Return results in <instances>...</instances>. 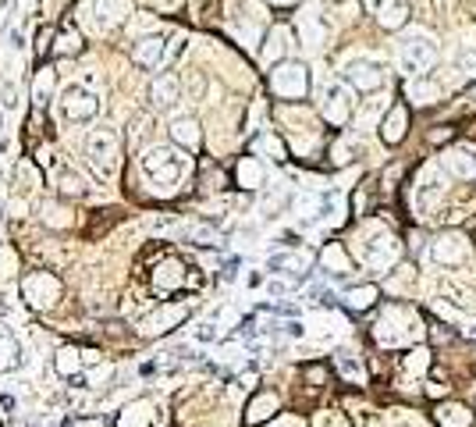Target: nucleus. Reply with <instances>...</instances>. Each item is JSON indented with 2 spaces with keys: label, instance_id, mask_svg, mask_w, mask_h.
I'll list each match as a JSON object with an SVG mask.
<instances>
[{
  "label": "nucleus",
  "instance_id": "nucleus-21",
  "mask_svg": "<svg viewBox=\"0 0 476 427\" xmlns=\"http://www.w3.org/2000/svg\"><path fill=\"white\" fill-rule=\"evenodd\" d=\"M373 11H377V18H380V26H384V29H402V26H405V18H409L405 0H380V4H377Z\"/></svg>",
  "mask_w": 476,
  "mask_h": 427
},
{
  "label": "nucleus",
  "instance_id": "nucleus-17",
  "mask_svg": "<svg viewBox=\"0 0 476 427\" xmlns=\"http://www.w3.org/2000/svg\"><path fill=\"white\" fill-rule=\"evenodd\" d=\"M405 128H409V111H405V104H395L391 114H387L384 125H380V139H384L387 146H398V143L405 139Z\"/></svg>",
  "mask_w": 476,
  "mask_h": 427
},
{
  "label": "nucleus",
  "instance_id": "nucleus-13",
  "mask_svg": "<svg viewBox=\"0 0 476 427\" xmlns=\"http://www.w3.org/2000/svg\"><path fill=\"white\" fill-rule=\"evenodd\" d=\"M164 57H167V40H164V36H139L135 47H132V61H135L139 68H146V72L160 68Z\"/></svg>",
  "mask_w": 476,
  "mask_h": 427
},
{
  "label": "nucleus",
  "instance_id": "nucleus-9",
  "mask_svg": "<svg viewBox=\"0 0 476 427\" xmlns=\"http://www.w3.org/2000/svg\"><path fill=\"white\" fill-rule=\"evenodd\" d=\"M398 253H402V246L395 243V235H391L387 228L366 232V239H363V260H366L373 271H387V267L398 260Z\"/></svg>",
  "mask_w": 476,
  "mask_h": 427
},
{
  "label": "nucleus",
  "instance_id": "nucleus-22",
  "mask_svg": "<svg viewBox=\"0 0 476 427\" xmlns=\"http://www.w3.org/2000/svg\"><path fill=\"white\" fill-rule=\"evenodd\" d=\"M22 367V345L11 331H0V374Z\"/></svg>",
  "mask_w": 476,
  "mask_h": 427
},
{
  "label": "nucleus",
  "instance_id": "nucleus-45",
  "mask_svg": "<svg viewBox=\"0 0 476 427\" xmlns=\"http://www.w3.org/2000/svg\"><path fill=\"white\" fill-rule=\"evenodd\" d=\"M348 153H352V146H348V143H338V146H334V160H338V164H345V160H348Z\"/></svg>",
  "mask_w": 476,
  "mask_h": 427
},
{
  "label": "nucleus",
  "instance_id": "nucleus-10",
  "mask_svg": "<svg viewBox=\"0 0 476 427\" xmlns=\"http://www.w3.org/2000/svg\"><path fill=\"white\" fill-rule=\"evenodd\" d=\"M341 79H345L352 89H359V93H373V89H380V86L387 82V72H384V65L373 61V57H352V61L345 65Z\"/></svg>",
  "mask_w": 476,
  "mask_h": 427
},
{
  "label": "nucleus",
  "instance_id": "nucleus-11",
  "mask_svg": "<svg viewBox=\"0 0 476 427\" xmlns=\"http://www.w3.org/2000/svg\"><path fill=\"white\" fill-rule=\"evenodd\" d=\"M320 114H324L327 125L341 128V125L352 118V100H348V93H345L341 86H327L324 96H320Z\"/></svg>",
  "mask_w": 476,
  "mask_h": 427
},
{
  "label": "nucleus",
  "instance_id": "nucleus-20",
  "mask_svg": "<svg viewBox=\"0 0 476 427\" xmlns=\"http://www.w3.org/2000/svg\"><path fill=\"white\" fill-rule=\"evenodd\" d=\"M54 185L61 196H86V178L79 171H72L68 164H57L54 167Z\"/></svg>",
  "mask_w": 476,
  "mask_h": 427
},
{
  "label": "nucleus",
  "instance_id": "nucleus-40",
  "mask_svg": "<svg viewBox=\"0 0 476 427\" xmlns=\"http://www.w3.org/2000/svg\"><path fill=\"white\" fill-rule=\"evenodd\" d=\"M82 353V367H96L103 356H100V349H79Z\"/></svg>",
  "mask_w": 476,
  "mask_h": 427
},
{
  "label": "nucleus",
  "instance_id": "nucleus-39",
  "mask_svg": "<svg viewBox=\"0 0 476 427\" xmlns=\"http://www.w3.org/2000/svg\"><path fill=\"white\" fill-rule=\"evenodd\" d=\"M405 367H409V370H412V374H419V370H423V367H426V353H423V349H416V353H412V360H409V363H405Z\"/></svg>",
  "mask_w": 476,
  "mask_h": 427
},
{
  "label": "nucleus",
  "instance_id": "nucleus-35",
  "mask_svg": "<svg viewBox=\"0 0 476 427\" xmlns=\"http://www.w3.org/2000/svg\"><path fill=\"white\" fill-rule=\"evenodd\" d=\"M149 128H153V118H149V114L135 118V121H132V128H128V139H132V146H139V139H146V135H149Z\"/></svg>",
  "mask_w": 476,
  "mask_h": 427
},
{
  "label": "nucleus",
  "instance_id": "nucleus-26",
  "mask_svg": "<svg viewBox=\"0 0 476 427\" xmlns=\"http://www.w3.org/2000/svg\"><path fill=\"white\" fill-rule=\"evenodd\" d=\"M238 185H242V189H260L264 185V164L256 157H242V160H238Z\"/></svg>",
  "mask_w": 476,
  "mask_h": 427
},
{
  "label": "nucleus",
  "instance_id": "nucleus-51",
  "mask_svg": "<svg viewBox=\"0 0 476 427\" xmlns=\"http://www.w3.org/2000/svg\"><path fill=\"white\" fill-rule=\"evenodd\" d=\"M380 4V0H363V8H377Z\"/></svg>",
  "mask_w": 476,
  "mask_h": 427
},
{
  "label": "nucleus",
  "instance_id": "nucleus-31",
  "mask_svg": "<svg viewBox=\"0 0 476 427\" xmlns=\"http://www.w3.org/2000/svg\"><path fill=\"white\" fill-rule=\"evenodd\" d=\"M15 178H18V189H26V192H36V189L43 185V174H40V167H36L33 160H18Z\"/></svg>",
  "mask_w": 476,
  "mask_h": 427
},
{
  "label": "nucleus",
  "instance_id": "nucleus-16",
  "mask_svg": "<svg viewBox=\"0 0 476 427\" xmlns=\"http://www.w3.org/2000/svg\"><path fill=\"white\" fill-rule=\"evenodd\" d=\"M167 132H171V139H174L181 150H199V146H203V128H199V121L188 118V114L174 118Z\"/></svg>",
  "mask_w": 476,
  "mask_h": 427
},
{
  "label": "nucleus",
  "instance_id": "nucleus-41",
  "mask_svg": "<svg viewBox=\"0 0 476 427\" xmlns=\"http://www.w3.org/2000/svg\"><path fill=\"white\" fill-rule=\"evenodd\" d=\"M306 377H310L313 384H327V370H324V367H306Z\"/></svg>",
  "mask_w": 476,
  "mask_h": 427
},
{
  "label": "nucleus",
  "instance_id": "nucleus-2",
  "mask_svg": "<svg viewBox=\"0 0 476 427\" xmlns=\"http://www.w3.org/2000/svg\"><path fill=\"white\" fill-rule=\"evenodd\" d=\"M86 164L93 167V174L100 182H110L118 174L121 164V139L114 128H93L86 135Z\"/></svg>",
  "mask_w": 476,
  "mask_h": 427
},
{
  "label": "nucleus",
  "instance_id": "nucleus-1",
  "mask_svg": "<svg viewBox=\"0 0 476 427\" xmlns=\"http://www.w3.org/2000/svg\"><path fill=\"white\" fill-rule=\"evenodd\" d=\"M142 174L157 192H171L188 174V157L174 146H149L142 153Z\"/></svg>",
  "mask_w": 476,
  "mask_h": 427
},
{
  "label": "nucleus",
  "instance_id": "nucleus-25",
  "mask_svg": "<svg viewBox=\"0 0 476 427\" xmlns=\"http://www.w3.org/2000/svg\"><path fill=\"white\" fill-rule=\"evenodd\" d=\"M437 427H472V413L458 402H448L437 409Z\"/></svg>",
  "mask_w": 476,
  "mask_h": 427
},
{
  "label": "nucleus",
  "instance_id": "nucleus-37",
  "mask_svg": "<svg viewBox=\"0 0 476 427\" xmlns=\"http://www.w3.org/2000/svg\"><path fill=\"white\" fill-rule=\"evenodd\" d=\"M50 43H54V29L43 26L40 36H36V57H47V54H50Z\"/></svg>",
  "mask_w": 476,
  "mask_h": 427
},
{
  "label": "nucleus",
  "instance_id": "nucleus-34",
  "mask_svg": "<svg viewBox=\"0 0 476 427\" xmlns=\"http://www.w3.org/2000/svg\"><path fill=\"white\" fill-rule=\"evenodd\" d=\"M324 264H331L334 274H345V271H348V260H345L341 246H327V250H324Z\"/></svg>",
  "mask_w": 476,
  "mask_h": 427
},
{
  "label": "nucleus",
  "instance_id": "nucleus-46",
  "mask_svg": "<svg viewBox=\"0 0 476 427\" xmlns=\"http://www.w3.org/2000/svg\"><path fill=\"white\" fill-rule=\"evenodd\" d=\"M199 338H203V342H210V338H217V331H213V324H206V328L199 331Z\"/></svg>",
  "mask_w": 476,
  "mask_h": 427
},
{
  "label": "nucleus",
  "instance_id": "nucleus-8",
  "mask_svg": "<svg viewBox=\"0 0 476 427\" xmlns=\"http://www.w3.org/2000/svg\"><path fill=\"white\" fill-rule=\"evenodd\" d=\"M61 114L72 121V125H86L100 114V96L86 86H68L61 93Z\"/></svg>",
  "mask_w": 476,
  "mask_h": 427
},
{
  "label": "nucleus",
  "instance_id": "nucleus-44",
  "mask_svg": "<svg viewBox=\"0 0 476 427\" xmlns=\"http://www.w3.org/2000/svg\"><path fill=\"white\" fill-rule=\"evenodd\" d=\"M341 370H345L348 377H356V381L363 377V370H359V363H356V360H345V356H341Z\"/></svg>",
  "mask_w": 476,
  "mask_h": 427
},
{
  "label": "nucleus",
  "instance_id": "nucleus-53",
  "mask_svg": "<svg viewBox=\"0 0 476 427\" xmlns=\"http://www.w3.org/2000/svg\"><path fill=\"white\" fill-rule=\"evenodd\" d=\"M0 128H4V121H0Z\"/></svg>",
  "mask_w": 476,
  "mask_h": 427
},
{
  "label": "nucleus",
  "instance_id": "nucleus-33",
  "mask_svg": "<svg viewBox=\"0 0 476 427\" xmlns=\"http://www.w3.org/2000/svg\"><path fill=\"white\" fill-rule=\"evenodd\" d=\"M377 296H380L377 285H359V289L348 292V306H352V310H370V306L377 303Z\"/></svg>",
  "mask_w": 476,
  "mask_h": 427
},
{
  "label": "nucleus",
  "instance_id": "nucleus-43",
  "mask_svg": "<svg viewBox=\"0 0 476 427\" xmlns=\"http://www.w3.org/2000/svg\"><path fill=\"white\" fill-rule=\"evenodd\" d=\"M188 89H192V100H199V96H203V75H199V72H192V79H188Z\"/></svg>",
  "mask_w": 476,
  "mask_h": 427
},
{
  "label": "nucleus",
  "instance_id": "nucleus-12",
  "mask_svg": "<svg viewBox=\"0 0 476 427\" xmlns=\"http://www.w3.org/2000/svg\"><path fill=\"white\" fill-rule=\"evenodd\" d=\"M185 317H188V306H181V303H174V306H160V310H153L149 317H142L139 331H142L146 338H157V335H164V331L178 328Z\"/></svg>",
  "mask_w": 476,
  "mask_h": 427
},
{
  "label": "nucleus",
  "instance_id": "nucleus-50",
  "mask_svg": "<svg viewBox=\"0 0 476 427\" xmlns=\"http://www.w3.org/2000/svg\"><path fill=\"white\" fill-rule=\"evenodd\" d=\"M274 427H299L295 420H281V423H274Z\"/></svg>",
  "mask_w": 476,
  "mask_h": 427
},
{
  "label": "nucleus",
  "instance_id": "nucleus-30",
  "mask_svg": "<svg viewBox=\"0 0 476 427\" xmlns=\"http://www.w3.org/2000/svg\"><path fill=\"white\" fill-rule=\"evenodd\" d=\"M444 164H448V171H455L458 178H472V174H476V164H472V153H469V150H451V153L444 157Z\"/></svg>",
  "mask_w": 476,
  "mask_h": 427
},
{
  "label": "nucleus",
  "instance_id": "nucleus-38",
  "mask_svg": "<svg viewBox=\"0 0 476 427\" xmlns=\"http://www.w3.org/2000/svg\"><path fill=\"white\" fill-rule=\"evenodd\" d=\"M256 150H271L274 160H285V146H281L274 135H260V139H256Z\"/></svg>",
  "mask_w": 476,
  "mask_h": 427
},
{
  "label": "nucleus",
  "instance_id": "nucleus-27",
  "mask_svg": "<svg viewBox=\"0 0 476 427\" xmlns=\"http://www.w3.org/2000/svg\"><path fill=\"white\" fill-rule=\"evenodd\" d=\"M54 50H57V57H79V54H82V33H79L75 26H64V29L57 33Z\"/></svg>",
  "mask_w": 476,
  "mask_h": 427
},
{
  "label": "nucleus",
  "instance_id": "nucleus-42",
  "mask_svg": "<svg viewBox=\"0 0 476 427\" xmlns=\"http://www.w3.org/2000/svg\"><path fill=\"white\" fill-rule=\"evenodd\" d=\"M36 8H40V0H18V15H22V18L36 15Z\"/></svg>",
  "mask_w": 476,
  "mask_h": 427
},
{
  "label": "nucleus",
  "instance_id": "nucleus-29",
  "mask_svg": "<svg viewBox=\"0 0 476 427\" xmlns=\"http://www.w3.org/2000/svg\"><path fill=\"white\" fill-rule=\"evenodd\" d=\"M288 40H292V36H288V29H274V33L267 36V47H264V61H267V65H278V61L288 54Z\"/></svg>",
  "mask_w": 476,
  "mask_h": 427
},
{
  "label": "nucleus",
  "instance_id": "nucleus-15",
  "mask_svg": "<svg viewBox=\"0 0 476 427\" xmlns=\"http://www.w3.org/2000/svg\"><path fill=\"white\" fill-rule=\"evenodd\" d=\"M465 253H469V239H462V235H441V239H434V246H430V257H434L437 264H444V267L462 264Z\"/></svg>",
  "mask_w": 476,
  "mask_h": 427
},
{
  "label": "nucleus",
  "instance_id": "nucleus-6",
  "mask_svg": "<svg viewBox=\"0 0 476 427\" xmlns=\"http://www.w3.org/2000/svg\"><path fill=\"white\" fill-rule=\"evenodd\" d=\"M271 93L281 100H306L310 93V72L299 61H278L271 72Z\"/></svg>",
  "mask_w": 476,
  "mask_h": 427
},
{
  "label": "nucleus",
  "instance_id": "nucleus-7",
  "mask_svg": "<svg viewBox=\"0 0 476 427\" xmlns=\"http://www.w3.org/2000/svg\"><path fill=\"white\" fill-rule=\"evenodd\" d=\"M22 296L33 310H50L61 299V282L50 271H29L22 278Z\"/></svg>",
  "mask_w": 476,
  "mask_h": 427
},
{
  "label": "nucleus",
  "instance_id": "nucleus-49",
  "mask_svg": "<svg viewBox=\"0 0 476 427\" xmlns=\"http://www.w3.org/2000/svg\"><path fill=\"white\" fill-rule=\"evenodd\" d=\"M444 139H451V132H448V128H441V132H434V143H444Z\"/></svg>",
  "mask_w": 476,
  "mask_h": 427
},
{
  "label": "nucleus",
  "instance_id": "nucleus-4",
  "mask_svg": "<svg viewBox=\"0 0 476 427\" xmlns=\"http://www.w3.org/2000/svg\"><path fill=\"white\" fill-rule=\"evenodd\" d=\"M132 15V0H82V22L93 33H110Z\"/></svg>",
  "mask_w": 476,
  "mask_h": 427
},
{
  "label": "nucleus",
  "instance_id": "nucleus-24",
  "mask_svg": "<svg viewBox=\"0 0 476 427\" xmlns=\"http://www.w3.org/2000/svg\"><path fill=\"white\" fill-rule=\"evenodd\" d=\"M40 221H43L47 228H68V225H72V214H68L64 203L43 199V203H40Z\"/></svg>",
  "mask_w": 476,
  "mask_h": 427
},
{
  "label": "nucleus",
  "instance_id": "nucleus-47",
  "mask_svg": "<svg viewBox=\"0 0 476 427\" xmlns=\"http://www.w3.org/2000/svg\"><path fill=\"white\" fill-rule=\"evenodd\" d=\"M153 4H157V8H178L181 0H153Z\"/></svg>",
  "mask_w": 476,
  "mask_h": 427
},
{
  "label": "nucleus",
  "instance_id": "nucleus-18",
  "mask_svg": "<svg viewBox=\"0 0 476 427\" xmlns=\"http://www.w3.org/2000/svg\"><path fill=\"white\" fill-rule=\"evenodd\" d=\"M278 406H281V399L274 395V392H260L253 402H249V409H246V427H256V423H264V420H271L274 413H278Z\"/></svg>",
  "mask_w": 476,
  "mask_h": 427
},
{
  "label": "nucleus",
  "instance_id": "nucleus-32",
  "mask_svg": "<svg viewBox=\"0 0 476 427\" xmlns=\"http://www.w3.org/2000/svg\"><path fill=\"white\" fill-rule=\"evenodd\" d=\"M271 267L274 271H306L310 267V253H274Z\"/></svg>",
  "mask_w": 476,
  "mask_h": 427
},
{
  "label": "nucleus",
  "instance_id": "nucleus-36",
  "mask_svg": "<svg viewBox=\"0 0 476 427\" xmlns=\"http://www.w3.org/2000/svg\"><path fill=\"white\" fill-rule=\"evenodd\" d=\"M0 107H4V111L18 107V86H11V82H0Z\"/></svg>",
  "mask_w": 476,
  "mask_h": 427
},
{
  "label": "nucleus",
  "instance_id": "nucleus-3",
  "mask_svg": "<svg viewBox=\"0 0 476 427\" xmlns=\"http://www.w3.org/2000/svg\"><path fill=\"white\" fill-rule=\"evenodd\" d=\"M419 335V321L405 306H384L380 321L373 324V338L380 345H405Z\"/></svg>",
  "mask_w": 476,
  "mask_h": 427
},
{
  "label": "nucleus",
  "instance_id": "nucleus-19",
  "mask_svg": "<svg viewBox=\"0 0 476 427\" xmlns=\"http://www.w3.org/2000/svg\"><path fill=\"white\" fill-rule=\"evenodd\" d=\"M153 285H157L160 292L181 289V285H185V264H181V260H164V264L153 271Z\"/></svg>",
  "mask_w": 476,
  "mask_h": 427
},
{
  "label": "nucleus",
  "instance_id": "nucleus-5",
  "mask_svg": "<svg viewBox=\"0 0 476 427\" xmlns=\"http://www.w3.org/2000/svg\"><path fill=\"white\" fill-rule=\"evenodd\" d=\"M398 57H402V72H405L409 79H419L423 72L434 68V61H437V43H434L426 33H409V36L402 40Z\"/></svg>",
  "mask_w": 476,
  "mask_h": 427
},
{
  "label": "nucleus",
  "instance_id": "nucleus-14",
  "mask_svg": "<svg viewBox=\"0 0 476 427\" xmlns=\"http://www.w3.org/2000/svg\"><path fill=\"white\" fill-rule=\"evenodd\" d=\"M178 100H181V79L171 75V72H160V75L149 82V104H153L157 111H171Z\"/></svg>",
  "mask_w": 476,
  "mask_h": 427
},
{
  "label": "nucleus",
  "instance_id": "nucleus-23",
  "mask_svg": "<svg viewBox=\"0 0 476 427\" xmlns=\"http://www.w3.org/2000/svg\"><path fill=\"white\" fill-rule=\"evenodd\" d=\"M299 33H302V43L310 47V50H317L320 43H324V18L317 15V11H306V15H299Z\"/></svg>",
  "mask_w": 476,
  "mask_h": 427
},
{
  "label": "nucleus",
  "instance_id": "nucleus-28",
  "mask_svg": "<svg viewBox=\"0 0 476 427\" xmlns=\"http://www.w3.org/2000/svg\"><path fill=\"white\" fill-rule=\"evenodd\" d=\"M54 370H57L61 377H75V374L82 370V353H79L75 345H64V349L54 356Z\"/></svg>",
  "mask_w": 476,
  "mask_h": 427
},
{
  "label": "nucleus",
  "instance_id": "nucleus-48",
  "mask_svg": "<svg viewBox=\"0 0 476 427\" xmlns=\"http://www.w3.org/2000/svg\"><path fill=\"white\" fill-rule=\"evenodd\" d=\"M267 4H274V8H295V0H267Z\"/></svg>",
  "mask_w": 476,
  "mask_h": 427
},
{
  "label": "nucleus",
  "instance_id": "nucleus-52",
  "mask_svg": "<svg viewBox=\"0 0 476 427\" xmlns=\"http://www.w3.org/2000/svg\"><path fill=\"white\" fill-rule=\"evenodd\" d=\"M469 153H472V164H476V146H469Z\"/></svg>",
  "mask_w": 476,
  "mask_h": 427
}]
</instances>
